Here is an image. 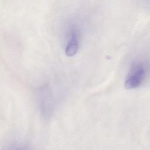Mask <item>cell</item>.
Listing matches in <instances>:
<instances>
[{"instance_id": "2", "label": "cell", "mask_w": 150, "mask_h": 150, "mask_svg": "<svg viewBox=\"0 0 150 150\" xmlns=\"http://www.w3.org/2000/svg\"><path fill=\"white\" fill-rule=\"evenodd\" d=\"M37 97L38 107L42 116L46 118L50 117L55 108L54 97L51 88L47 86L41 87L38 90Z\"/></svg>"}, {"instance_id": "4", "label": "cell", "mask_w": 150, "mask_h": 150, "mask_svg": "<svg viewBox=\"0 0 150 150\" xmlns=\"http://www.w3.org/2000/svg\"><path fill=\"white\" fill-rule=\"evenodd\" d=\"M5 150H32V148L26 144L22 142H15L8 145Z\"/></svg>"}, {"instance_id": "1", "label": "cell", "mask_w": 150, "mask_h": 150, "mask_svg": "<svg viewBox=\"0 0 150 150\" xmlns=\"http://www.w3.org/2000/svg\"><path fill=\"white\" fill-rule=\"evenodd\" d=\"M150 78V59L138 58L129 66L124 81V86L128 90L136 89L144 84Z\"/></svg>"}, {"instance_id": "3", "label": "cell", "mask_w": 150, "mask_h": 150, "mask_svg": "<svg viewBox=\"0 0 150 150\" xmlns=\"http://www.w3.org/2000/svg\"><path fill=\"white\" fill-rule=\"evenodd\" d=\"M66 38L65 54L69 57H72L77 53L81 40V30L77 25L71 23L68 26Z\"/></svg>"}]
</instances>
